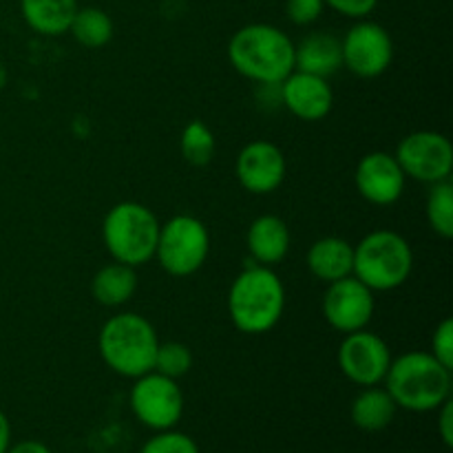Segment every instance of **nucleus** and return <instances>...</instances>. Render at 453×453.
Segmentation results:
<instances>
[{"mask_svg":"<svg viewBox=\"0 0 453 453\" xmlns=\"http://www.w3.org/2000/svg\"><path fill=\"white\" fill-rule=\"evenodd\" d=\"M157 237L159 219L149 206L140 202L115 203L102 221V239L109 255L113 261L133 268L153 261Z\"/></svg>","mask_w":453,"mask_h":453,"instance_id":"nucleus-6","label":"nucleus"},{"mask_svg":"<svg viewBox=\"0 0 453 453\" xmlns=\"http://www.w3.org/2000/svg\"><path fill=\"white\" fill-rule=\"evenodd\" d=\"M326 0H286V16L292 25L310 27L321 18Z\"/></svg>","mask_w":453,"mask_h":453,"instance_id":"nucleus-27","label":"nucleus"},{"mask_svg":"<svg viewBox=\"0 0 453 453\" xmlns=\"http://www.w3.org/2000/svg\"><path fill=\"white\" fill-rule=\"evenodd\" d=\"M405 173L398 166L394 153L372 150L363 155L354 171L358 195L372 206H392L405 193Z\"/></svg>","mask_w":453,"mask_h":453,"instance_id":"nucleus-14","label":"nucleus"},{"mask_svg":"<svg viewBox=\"0 0 453 453\" xmlns=\"http://www.w3.org/2000/svg\"><path fill=\"white\" fill-rule=\"evenodd\" d=\"M4 84H7V69L0 65V88H4Z\"/></svg>","mask_w":453,"mask_h":453,"instance_id":"nucleus-33","label":"nucleus"},{"mask_svg":"<svg viewBox=\"0 0 453 453\" xmlns=\"http://www.w3.org/2000/svg\"><path fill=\"white\" fill-rule=\"evenodd\" d=\"M279 91H281L283 109L303 122H321L334 106V91L330 87V80L305 73V71H292L279 84Z\"/></svg>","mask_w":453,"mask_h":453,"instance_id":"nucleus-15","label":"nucleus"},{"mask_svg":"<svg viewBox=\"0 0 453 453\" xmlns=\"http://www.w3.org/2000/svg\"><path fill=\"white\" fill-rule=\"evenodd\" d=\"M379 0H326V7L336 12L339 16L352 18V20H363L376 9Z\"/></svg>","mask_w":453,"mask_h":453,"instance_id":"nucleus-29","label":"nucleus"},{"mask_svg":"<svg viewBox=\"0 0 453 453\" xmlns=\"http://www.w3.org/2000/svg\"><path fill=\"white\" fill-rule=\"evenodd\" d=\"M215 135H212V131L202 119H193V122L186 124L180 137V150L181 157L190 166H208L212 162V157H215Z\"/></svg>","mask_w":453,"mask_h":453,"instance_id":"nucleus-23","label":"nucleus"},{"mask_svg":"<svg viewBox=\"0 0 453 453\" xmlns=\"http://www.w3.org/2000/svg\"><path fill=\"white\" fill-rule=\"evenodd\" d=\"M288 173L283 150L274 142H248L234 159V175L250 195H270L279 190Z\"/></svg>","mask_w":453,"mask_h":453,"instance_id":"nucleus-13","label":"nucleus"},{"mask_svg":"<svg viewBox=\"0 0 453 453\" xmlns=\"http://www.w3.org/2000/svg\"><path fill=\"white\" fill-rule=\"evenodd\" d=\"M190 367H193V352H190L188 345L181 343V341H166V343L159 341L153 365L155 372L180 380L181 376L188 374Z\"/></svg>","mask_w":453,"mask_h":453,"instance_id":"nucleus-25","label":"nucleus"},{"mask_svg":"<svg viewBox=\"0 0 453 453\" xmlns=\"http://www.w3.org/2000/svg\"><path fill=\"white\" fill-rule=\"evenodd\" d=\"M292 233L290 226L277 215H261L250 224L246 234V246L252 261L259 265L281 264L290 252Z\"/></svg>","mask_w":453,"mask_h":453,"instance_id":"nucleus-16","label":"nucleus"},{"mask_svg":"<svg viewBox=\"0 0 453 453\" xmlns=\"http://www.w3.org/2000/svg\"><path fill=\"white\" fill-rule=\"evenodd\" d=\"M396 411L398 405L388 389L383 385H372V388H361L358 396L352 401L349 418L361 432L379 434L394 423Z\"/></svg>","mask_w":453,"mask_h":453,"instance_id":"nucleus-19","label":"nucleus"},{"mask_svg":"<svg viewBox=\"0 0 453 453\" xmlns=\"http://www.w3.org/2000/svg\"><path fill=\"white\" fill-rule=\"evenodd\" d=\"M7 453H53L44 442L40 441H20L12 447H9Z\"/></svg>","mask_w":453,"mask_h":453,"instance_id":"nucleus-31","label":"nucleus"},{"mask_svg":"<svg viewBox=\"0 0 453 453\" xmlns=\"http://www.w3.org/2000/svg\"><path fill=\"white\" fill-rule=\"evenodd\" d=\"M438 434H441V441L447 449L453 447V401L447 398L441 407H438Z\"/></svg>","mask_w":453,"mask_h":453,"instance_id":"nucleus-30","label":"nucleus"},{"mask_svg":"<svg viewBox=\"0 0 453 453\" xmlns=\"http://www.w3.org/2000/svg\"><path fill=\"white\" fill-rule=\"evenodd\" d=\"M427 202H425V212H427V221L436 234L442 239L453 237V184L451 180L436 181L429 184Z\"/></svg>","mask_w":453,"mask_h":453,"instance_id":"nucleus-24","label":"nucleus"},{"mask_svg":"<svg viewBox=\"0 0 453 453\" xmlns=\"http://www.w3.org/2000/svg\"><path fill=\"white\" fill-rule=\"evenodd\" d=\"M374 292L365 283L358 281L354 274L327 283V290L323 292V319L332 330L341 332V334L365 330L374 319Z\"/></svg>","mask_w":453,"mask_h":453,"instance_id":"nucleus-12","label":"nucleus"},{"mask_svg":"<svg viewBox=\"0 0 453 453\" xmlns=\"http://www.w3.org/2000/svg\"><path fill=\"white\" fill-rule=\"evenodd\" d=\"M157 345L159 339L153 323L135 312H119L111 317L97 336L102 361L124 379H140L153 372Z\"/></svg>","mask_w":453,"mask_h":453,"instance_id":"nucleus-4","label":"nucleus"},{"mask_svg":"<svg viewBox=\"0 0 453 453\" xmlns=\"http://www.w3.org/2000/svg\"><path fill=\"white\" fill-rule=\"evenodd\" d=\"M295 69L330 80L343 69L341 38L327 31L305 35L299 44H295Z\"/></svg>","mask_w":453,"mask_h":453,"instance_id":"nucleus-17","label":"nucleus"},{"mask_svg":"<svg viewBox=\"0 0 453 453\" xmlns=\"http://www.w3.org/2000/svg\"><path fill=\"white\" fill-rule=\"evenodd\" d=\"M308 270L323 283L339 281L352 274L354 246L343 237H321L310 246L305 257Z\"/></svg>","mask_w":453,"mask_h":453,"instance_id":"nucleus-18","label":"nucleus"},{"mask_svg":"<svg viewBox=\"0 0 453 453\" xmlns=\"http://www.w3.org/2000/svg\"><path fill=\"white\" fill-rule=\"evenodd\" d=\"M140 453H199V445L188 434L173 429L155 432L149 441L142 445Z\"/></svg>","mask_w":453,"mask_h":453,"instance_id":"nucleus-26","label":"nucleus"},{"mask_svg":"<svg viewBox=\"0 0 453 453\" xmlns=\"http://www.w3.org/2000/svg\"><path fill=\"white\" fill-rule=\"evenodd\" d=\"M9 447H12V423L7 414L0 410V453H7Z\"/></svg>","mask_w":453,"mask_h":453,"instance_id":"nucleus-32","label":"nucleus"},{"mask_svg":"<svg viewBox=\"0 0 453 453\" xmlns=\"http://www.w3.org/2000/svg\"><path fill=\"white\" fill-rule=\"evenodd\" d=\"M211 252V234L206 224L195 215H175L159 224L157 248L153 259L159 261L171 277H190L197 273Z\"/></svg>","mask_w":453,"mask_h":453,"instance_id":"nucleus-7","label":"nucleus"},{"mask_svg":"<svg viewBox=\"0 0 453 453\" xmlns=\"http://www.w3.org/2000/svg\"><path fill=\"white\" fill-rule=\"evenodd\" d=\"M385 389L398 410L427 414L436 411L447 398H451V370L436 361L432 352H405L389 363Z\"/></svg>","mask_w":453,"mask_h":453,"instance_id":"nucleus-3","label":"nucleus"},{"mask_svg":"<svg viewBox=\"0 0 453 453\" xmlns=\"http://www.w3.org/2000/svg\"><path fill=\"white\" fill-rule=\"evenodd\" d=\"M414 270V250L396 230H372L354 246L352 274L372 292L401 288Z\"/></svg>","mask_w":453,"mask_h":453,"instance_id":"nucleus-5","label":"nucleus"},{"mask_svg":"<svg viewBox=\"0 0 453 453\" xmlns=\"http://www.w3.org/2000/svg\"><path fill=\"white\" fill-rule=\"evenodd\" d=\"M137 290V273L133 265L113 264L104 265L96 273L91 281V295L104 308H119L128 303Z\"/></svg>","mask_w":453,"mask_h":453,"instance_id":"nucleus-21","label":"nucleus"},{"mask_svg":"<svg viewBox=\"0 0 453 453\" xmlns=\"http://www.w3.org/2000/svg\"><path fill=\"white\" fill-rule=\"evenodd\" d=\"M128 405H131L133 416L144 427L153 429V432H164V429H173L180 425L186 401L175 379H168L153 370L140 379H133Z\"/></svg>","mask_w":453,"mask_h":453,"instance_id":"nucleus-8","label":"nucleus"},{"mask_svg":"<svg viewBox=\"0 0 453 453\" xmlns=\"http://www.w3.org/2000/svg\"><path fill=\"white\" fill-rule=\"evenodd\" d=\"M286 310V286L268 265L252 264L234 277L228 290V314L239 332L259 336L277 327Z\"/></svg>","mask_w":453,"mask_h":453,"instance_id":"nucleus-2","label":"nucleus"},{"mask_svg":"<svg viewBox=\"0 0 453 453\" xmlns=\"http://www.w3.org/2000/svg\"><path fill=\"white\" fill-rule=\"evenodd\" d=\"M343 66L357 78L372 80L392 66L394 40L383 25L374 20H357L341 38Z\"/></svg>","mask_w":453,"mask_h":453,"instance_id":"nucleus-10","label":"nucleus"},{"mask_svg":"<svg viewBox=\"0 0 453 453\" xmlns=\"http://www.w3.org/2000/svg\"><path fill=\"white\" fill-rule=\"evenodd\" d=\"M69 34L82 47L102 49L113 40V18L100 7H78L73 20H71Z\"/></svg>","mask_w":453,"mask_h":453,"instance_id":"nucleus-22","label":"nucleus"},{"mask_svg":"<svg viewBox=\"0 0 453 453\" xmlns=\"http://www.w3.org/2000/svg\"><path fill=\"white\" fill-rule=\"evenodd\" d=\"M339 370L349 383L357 388H372L383 385L392 363V349L385 343L383 336L365 330L343 334V341L336 352Z\"/></svg>","mask_w":453,"mask_h":453,"instance_id":"nucleus-11","label":"nucleus"},{"mask_svg":"<svg viewBox=\"0 0 453 453\" xmlns=\"http://www.w3.org/2000/svg\"><path fill=\"white\" fill-rule=\"evenodd\" d=\"M228 60L250 82L279 84L295 71V42L270 22H250L230 38Z\"/></svg>","mask_w":453,"mask_h":453,"instance_id":"nucleus-1","label":"nucleus"},{"mask_svg":"<svg viewBox=\"0 0 453 453\" xmlns=\"http://www.w3.org/2000/svg\"><path fill=\"white\" fill-rule=\"evenodd\" d=\"M432 354L447 370L453 372V321L442 319L432 336Z\"/></svg>","mask_w":453,"mask_h":453,"instance_id":"nucleus-28","label":"nucleus"},{"mask_svg":"<svg viewBox=\"0 0 453 453\" xmlns=\"http://www.w3.org/2000/svg\"><path fill=\"white\" fill-rule=\"evenodd\" d=\"M78 0H20V16L31 31L47 38L69 34Z\"/></svg>","mask_w":453,"mask_h":453,"instance_id":"nucleus-20","label":"nucleus"},{"mask_svg":"<svg viewBox=\"0 0 453 453\" xmlns=\"http://www.w3.org/2000/svg\"><path fill=\"white\" fill-rule=\"evenodd\" d=\"M394 157L407 180L423 184L449 180L453 171V146L449 137L438 131L410 133L398 142Z\"/></svg>","mask_w":453,"mask_h":453,"instance_id":"nucleus-9","label":"nucleus"}]
</instances>
